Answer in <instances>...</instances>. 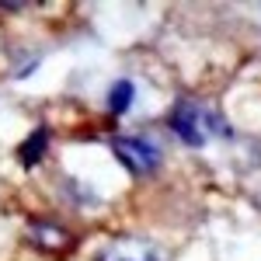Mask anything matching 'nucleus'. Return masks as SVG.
I'll return each mask as SVG.
<instances>
[{
    "instance_id": "1",
    "label": "nucleus",
    "mask_w": 261,
    "mask_h": 261,
    "mask_svg": "<svg viewBox=\"0 0 261 261\" xmlns=\"http://www.w3.org/2000/svg\"><path fill=\"white\" fill-rule=\"evenodd\" d=\"M171 129H174L188 146H205L213 136H226V133H230V125L223 122V115H216L209 105L192 101V98H185V101L174 105V112H171Z\"/></svg>"
},
{
    "instance_id": "2",
    "label": "nucleus",
    "mask_w": 261,
    "mask_h": 261,
    "mask_svg": "<svg viewBox=\"0 0 261 261\" xmlns=\"http://www.w3.org/2000/svg\"><path fill=\"white\" fill-rule=\"evenodd\" d=\"M112 150L133 174H150V171L161 167V146L146 136H115Z\"/></svg>"
},
{
    "instance_id": "3",
    "label": "nucleus",
    "mask_w": 261,
    "mask_h": 261,
    "mask_svg": "<svg viewBox=\"0 0 261 261\" xmlns=\"http://www.w3.org/2000/svg\"><path fill=\"white\" fill-rule=\"evenodd\" d=\"M94 261H167V254H164L153 241H143V237H119V241L105 244Z\"/></svg>"
},
{
    "instance_id": "4",
    "label": "nucleus",
    "mask_w": 261,
    "mask_h": 261,
    "mask_svg": "<svg viewBox=\"0 0 261 261\" xmlns=\"http://www.w3.org/2000/svg\"><path fill=\"white\" fill-rule=\"evenodd\" d=\"M133 98H136L133 81H115L108 87V112H112V115H122V112L133 105Z\"/></svg>"
},
{
    "instance_id": "5",
    "label": "nucleus",
    "mask_w": 261,
    "mask_h": 261,
    "mask_svg": "<svg viewBox=\"0 0 261 261\" xmlns=\"http://www.w3.org/2000/svg\"><path fill=\"white\" fill-rule=\"evenodd\" d=\"M42 140H45V129H39V133H35L32 140H24V143H32V150H21V161L35 164V157H39V153H42V146H45Z\"/></svg>"
}]
</instances>
